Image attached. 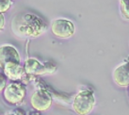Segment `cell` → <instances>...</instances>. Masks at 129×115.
<instances>
[{
  "label": "cell",
  "instance_id": "1",
  "mask_svg": "<svg viewBox=\"0 0 129 115\" xmlns=\"http://www.w3.org/2000/svg\"><path fill=\"white\" fill-rule=\"evenodd\" d=\"M12 31L20 37H38L46 31V23L31 13L16 15L11 22Z\"/></svg>",
  "mask_w": 129,
  "mask_h": 115
},
{
  "label": "cell",
  "instance_id": "2",
  "mask_svg": "<svg viewBox=\"0 0 129 115\" xmlns=\"http://www.w3.org/2000/svg\"><path fill=\"white\" fill-rule=\"evenodd\" d=\"M94 104L95 99L92 92L82 91L76 94L73 103V109L79 115H86L92 110Z\"/></svg>",
  "mask_w": 129,
  "mask_h": 115
},
{
  "label": "cell",
  "instance_id": "3",
  "mask_svg": "<svg viewBox=\"0 0 129 115\" xmlns=\"http://www.w3.org/2000/svg\"><path fill=\"white\" fill-rule=\"evenodd\" d=\"M26 94L25 87L22 83L13 82L11 83L10 85L5 87L4 89V99L7 101L8 103L12 105H16L21 103L24 100V98Z\"/></svg>",
  "mask_w": 129,
  "mask_h": 115
},
{
  "label": "cell",
  "instance_id": "4",
  "mask_svg": "<svg viewBox=\"0 0 129 115\" xmlns=\"http://www.w3.org/2000/svg\"><path fill=\"white\" fill-rule=\"evenodd\" d=\"M25 71L27 75H47L52 74L57 70V67L52 63H41L38 60L28 59L25 61Z\"/></svg>",
  "mask_w": 129,
  "mask_h": 115
},
{
  "label": "cell",
  "instance_id": "5",
  "mask_svg": "<svg viewBox=\"0 0 129 115\" xmlns=\"http://www.w3.org/2000/svg\"><path fill=\"white\" fill-rule=\"evenodd\" d=\"M51 31L55 36L62 39H67L74 35L75 25L71 21L66 19H56L51 25Z\"/></svg>",
  "mask_w": 129,
  "mask_h": 115
},
{
  "label": "cell",
  "instance_id": "6",
  "mask_svg": "<svg viewBox=\"0 0 129 115\" xmlns=\"http://www.w3.org/2000/svg\"><path fill=\"white\" fill-rule=\"evenodd\" d=\"M30 103L34 109L39 111H46L52 105V98L46 91L38 90L31 95Z\"/></svg>",
  "mask_w": 129,
  "mask_h": 115
},
{
  "label": "cell",
  "instance_id": "7",
  "mask_svg": "<svg viewBox=\"0 0 129 115\" xmlns=\"http://www.w3.org/2000/svg\"><path fill=\"white\" fill-rule=\"evenodd\" d=\"M9 61L21 62V58L19 56L16 48L10 44H4L0 46V68H4L5 64Z\"/></svg>",
  "mask_w": 129,
  "mask_h": 115
},
{
  "label": "cell",
  "instance_id": "8",
  "mask_svg": "<svg viewBox=\"0 0 129 115\" xmlns=\"http://www.w3.org/2000/svg\"><path fill=\"white\" fill-rule=\"evenodd\" d=\"M4 74L8 78L11 80H19L25 76V67H23L20 62L16 61H9L3 68Z\"/></svg>",
  "mask_w": 129,
  "mask_h": 115
},
{
  "label": "cell",
  "instance_id": "9",
  "mask_svg": "<svg viewBox=\"0 0 129 115\" xmlns=\"http://www.w3.org/2000/svg\"><path fill=\"white\" fill-rule=\"evenodd\" d=\"M113 80L120 87L129 86V62L122 63L114 70Z\"/></svg>",
  "mask_w": 129,
  "mask_h": 115
},
{
  "label": "cell",
  "instance_id": "10",
  "mask_svg": "<svg viewBox=\"0 0 129 115\" xmlns=\"http://www.w3.org/2000/svg\"><path fill=\"white\" fill-rule=\"evenodd\" d=\"M120 8L122 16L129 20V0H120Z\"/></svg>",
  "mask_w": 129,
  "mask_h": 115
},
{
  "label": "cell",
  "instance_id": "11",
  "mask_svg": "<svg viewBox=\"0 0 129 115\" xmlns=\"http://www.w3.org/2000/svg\"><path fill=\"white\" fill-rule=\"evenodd\" d=\"M11 5V0H0V12L4 13L10 10Z\"/></svg>",
  "mask_w": 129,
  "mask_h": 115
},
{
  "label": "cell",
  "instance_id": "12",
  "mask_svg": "<svg viewBox=\"0 0 129 115\" xmlns=\"http://www.w3.org/2000/svg\"><path fill=\"white\" fill-rule=\"evenodd\" d=\"M7 83V76L4 73H0V92L4 91Z\"/></svg>",
  "mask_w": 129,
  "mask_h": 115
},
{
  "label": "cell",
  "instance_id": "13",
  "mask_svg": "<svg viewBox=\"0 0 129 115\" xmlns=\"http://www.w3.org/2000/svg\"><path fill=\"white\" fill-rule=\"evenodd\" d=\"M4 26H5V18L3 14L0 12V31L4 28Z\"/></svg>",
  "mask_w": 129,
  "mask_h": 115
}]
</instances>
